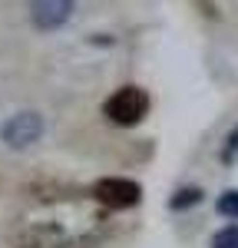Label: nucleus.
<instances>
[{
    "label": "nucleus",
    "instance_id": "obj_6",
    "mask_svg": "<svg viewBox=\"0 0 238 248\" xmlns=\"http://www.w3.org/2000/svg\"><path fill=\"white\" fill-rule=\"evenodd\" d=\"M212 248H238V225H228V229L215 232Z\"/></svg>",
    "mask_w": 238,
    "mask_h": 248
},
{
    "label": "nucleus",
    "instance_id": "obj_3",
    "mask_svg": "<svg viewBox=\"0 0 238 248\" xmlns=\"http://www.w3.org/2000/svg\"><path fill=\"white\" fill-rule=\"evenodd\" d=\"M0 136H3V142L14 146V149L33 146L40 136H43V119H40L37 113H17V116H10V119L3 123Z\"/></svg>",
    "mask_w": 238,
    "mask_h": 248
},
{
    "label": "nucleus",
    "instance_id": "obj_1",
    "mask_svg": "<svg viewBox=\"0 0 238 248\" xmlns=\"http://www.w3.org/2000/svg\"><path fill=\"white\" fill-rule=\"evenodd\" d=\"M103 113H106L109 123H116V126H136L149 113V96H146V90H139V86H119L116 93L106 99Z\"/></svg>",
    "mask_w": 238,
    "mask_h": 248
},
{
    "label": "nucleus",
    "instance_id": "obj_7",
    "mask_svg": "<svg viewBox=\"0 0 238 248\" xmlns=\"http://www.w3.org/2000/svg\"><path fill=\"white\" fill-rule=\"evenodd\" d=\"M195 202H202V189H195V186H192V189H178L176 192V199H172V209H185V205H195Z\"/></svg>",
    "mask_w": 238,
    "mask_h": 248
},
{
    "label": "nucleus",
    "instance_id": "obj_2",
    "mask_svg": "<svg viewBox=\"0 0 238 248\" xmlns=\"http://www.w3.org/2000/svg\"><path fill=\"white\" fill-rule=\"evenodd\" d=\"M93 195H96L99 205H106V209H133L142 199V189L133 179H116L113 175V179H99Z\"/></svg>",
    "mask_w": 238,
    "mask_h": 248
},
{
    "label": "nucleus",
    "instance_id": "obj_5",
    "mask_svg": "<svg viewBox=\"0 0 238 248\" xmlns=\"http://www.w3.org/2000/svg\"><path fill=\"white\" fill-rule=\"evenodd\" d=\"M218 212H222L225 218H235V222H238V189L222 192V199H218Z\"/></svg>",
    "mask_w": 238,
    "mask_h": 248
},
{
    "label": "nucleus",
    "instance_id": "obj_4",
    "mask_svg": "<svg viewBox=\"0 0 238 248\" xmlns=\"http://www.w3.org/2000/svg\"><path fill=\"white\" fill-rule=\"evenodd\" d=\"M76 0H30V17L40 30H57L73 14Z\"/></svg>",
    "mask_w": 238,
    "mask_h": 248
}]
</instances>
